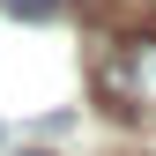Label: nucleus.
Wrapping results in <instances>:
<instances>
[{
	"mask_svg": "<svg viewBox=\"0 0 156 156\" xmlns=\"http://www.w3.org/2000/svg\"><path fill=\"white\" fill-rule=\"evenodd\" d=\"M104 97H119L126 112H149L156 104V37H126V45L104 60Z\"/></svg>",
	"mask_w": 156,
	"mask_h": 156,
	"instance_id": "f257e3e1",
	"label": "nucleus"
},
{
	"mask_svg": "<svg viewBox=\"0 0 156 156\" xmlns=\"http://www.w3.org/2000/svg\"><path fill=\"white\" fill-rule=\"evenodd\" d=\"M8 8H15V15H52L60 0H8Z\"/></svg>",
	"mask_w": 156,
	"mask_h": 156,
	"instance_id": "f03ea898",
	"label": "nucleus"
},
{
	"mask_svg": "<svg viewBox=\"0 0 156 156\" xmlns=\"http://www.w3.org/2000/svg\"><path fill=\"white\" fill-rule=\"evenodd\" d=\"M23 156H37V149H23Z\"/></svg>",
	"mask_w": 156,
	"mask_h": 156,
	"instance_id": "7ed1b4c3",
	"label": "nucleus"
}]
</instances>
